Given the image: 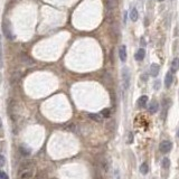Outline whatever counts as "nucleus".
Returning <instances> with one entry per match:
<instances>
[{"label": "nucleus", "instance_id": "obj_1", "mask_svg": "<svg viewBox=\"0 0 179 179\" xmlns=\"http://www.w3.org/2000/svg\"><path fill=\"white\" fill-rule=\"evenodd\" d=\"M130 71L128 67H123L122 70V85H123V91L126 92L130 86Z\"/></svg>", "mask_w": 179, "mask_h": 179}, {"label": "nucleus", "instance_id": "obj_2", "mask_svg": "<svg viewBox=\"0 0 179 179\" xmlns=\"http://www.w3.org/2000/svg\"><path fill=\"white\" fill-rule=\"evenodd\" d=\"M32 176V170L29 168V165L26 163V169H24L22 167L20 168L19 177H20V179H29Z\"/></svg>", "mask_w": 179, "mask_h": 179}, {"label": "nucleus", "instance_id": "obj_3", "mask_svg": "<svg viewBox=\"0 0 179 179\" xmlns=\"http://www.w3.org/2000/svg\"><path fill=\"white\" fill-rule=\"evenodd\" d=\"M10 22H8L7 20L3 22V25H2V29H3V32H5V36L8 39H13L15 36L12 35V32H11V29H10Z\"/></svg>", "mask_w": 179, "mask_h": 179}, {"label": "nucleus", "instance_id": "obj_4", "mask_svg": "<svg viewBox=\"0 0 179 179\" xmlns=\"http://www.w3.org/2000/svg\"><path fill=\"white\" fill-rule=\"evenodd\" d=\"M171 148H172V143H171L170 141H168V140H165V141H162L160 143V146H159V150H160L161 152H163V153L169 152V151L171 150Z\"/></svg>", "mask_w": 179, "mask_h": 179}, {"label": "nucleus", "instance_id": "obj_5", "mask_svg": "<svg viewBox=\"0 0 179 179\" xmlns=\"http://www.w3.org/2000/svg\"><path fill=\"white\" fill-rule=\"evenodd\" d=\"M119 58L121 59V62L127 61V47L126 45H121L119 48Z\"/></svg>", "mask_w": 179, "mask_h": 179}, {"label": "nucleus", "instance_id": "obj_6", "mask_svg": "<svg viewBox=\"0 0 179 179\" xmlns=\"http://www.w3.org/2000/svg\"><path fill=\"white\" fill-rule=\"evenodd\" d=\"M159 71H160V67H159L158 64H152L151 67H150V74L153 77H157L158 74H159Z\"/></svg>", "mask_w": 179, "mask_h": 179}, {"label": "nucleus", "instance_id": "obj_7", "mask_svg": "<svg viewBox=\"0 0 179 179\" xmlns=\"http://www.w3.org/2000/svg\"><path fill=\"white\" fill-rule=\"evenodd\" d=\"M172 81H174V75H172V72H168L166 74V77H165V85H166L167 87H169V86L172 84Z\"/></svg>", "mask_w": 179, "mask_h": 179}, {"label": "nucleus", "instance_id": "obj_8", "mask_svg": "<svg viewBox=\"0 0 179 179\" xmlns=\"http://www.w3.org/2000/svg\"><path fill=\"white\" fill-rule=\"evenodd\" d=\"M147 102H148V96L147 95H142V96H140L139 99H138L137 104H138V107H146V104H147Z\"/></svg>", "mask_w": 179, "mask_h": 179}, {"label": "nucleus", "instance_id": "obj_9", "mask_svg": "<svg viewBox=\"0 0 179 179\" xmlns=\"http://www.w3.org/2000/svg\"><path fill=\"white\" fill-rule=\"evenodd\" d=\"M178 70H179V57H176L171 62V72L176 73Z\"/></svg>", "mask_w": 179, "mask_h": 179}, {"label": "nucleus", "instance_id": "obj_10", "mask_svg": "<svg viewBox=\"0 0 179 179\" xmlns=\"http://www.w3.org/2000/svg\"><path fill=\"white\" fill-rule=\"evenodd\" d=\"M158 110H159V104H158V102L152 101L151 103H150V105H149V112L153 114V113H157L158 112Z\"/></svg>", "mask_w": 179, "mask_h": 179}, {"label": "nucleus", "instance_id": "obj_11", "mask_svg": "<svg viewBox=\"0 0 179 179\" xmlns=\"http://www.w3.org/2000/svg\"><path fill=\"white\" fill-rule=\"evenodd\" d=\"M144 55H146V51H144L143 48H140L139 51H137L136 55H134V58L137 61H142L144 58Z\"/></svg>", "mask_w": 179, "mask_h": 179}, {"label": "nucleus", "instance_id": "obj_12", "mask_svg": "<svg viewBox=\"0 0 179 179\" xmlns=\"http://www.w3.org/2000/svg\"><path fill=\"white\" fill-rule=\"evenodd\" d=\"M138 18H139V12H138L137 8H132L131 11H130V19L132 22H137Z\"/></svg>", "mask_w": 179, "mask_h": 179}, {"label": "nucleus", "instance_id": "obj_13", "mask_svg": "<svg viewBox=\"0 0 179 179\" xmlns=\"http://www.w3.org/2000/svg\"><path fill=\"white\" fill-rule=\"evenodd\" d=\"M148 171H149V166H148L146 162H143L141 166H140V172H141L142 175H147Z\"/></svg>", "mask_w": 179, "mask_h": 179}, {"label": "nucleus", "instance_id": "obj_14", "mask_svg": "<svg viewBox=\"0 0 179 179\" xmlns=\"http://www.w3.org/2000/svg\"><path fill=\"white\" fill-rule=\"evenodd\" d=\"M169 166H170V160H169L168 158L162 159V161H161V167H162V169H168Z\"/></svg>", "mask_w": 179, "mask_h": 179}, {"label": "nucleus", "instance_id": "obj_15", "mask_svg": "<svg viewBox=\"0 0 179 179\" xmlns=\"http://www.w3.org/2000/svg\"><path fill=\"white\" fill-rule=\"evenodd\" d=\"M88 118L90 119H92V120H94V121H96V122H101L102 121V117H100L99 114H88Z\"/></svg>", "mask_w": 179, "mask_h": 179}, {"label": "nucleus", "instance_id": "obj_16", "mask_svg": "<svg viewBox=\"0 0 179 179\" xmlns=\"http://www.w3.org/2000/svg\"><path fill=\"white\" fill-rule=\"evenodd\" d=\"M101 115H102V117H103V118H110V115H111V111H110V109H104V110H102Z\"/></svg>", "mask_w": 179, "mask_h": 179}, {"label": "nucleus", "instance_id": "obj_17", "mask_svg": "<svg viewBox=\"0 0 179 179\" xmlns=\"http://www.w3.org/2000/svg\"><path fill=\"white\" fill-rule=\"evenodd\" d=\"M20 151H22V153L24 156L30 155V150H29V149H25L24 147H20Z\"/></svg>", "mask_w": 179, "mask_h": 179}, {"label": "nucleus", "instance_id": "obj_18", "mask_svg": "<svg viewBox=\"0 0 179 179\" xmlns=\"http://www.w3.org/2000/svg\"><path fill=\"white\" fill-rule=\"evenodd\" d=\"M5 161H6L5 157H3L2 155H0V167H3V166H5Z\"/></svg>", "mask_w": 179, "mask_h": 179}, {"label": "nucleus", "instance_id": "obj_19", "mask_svg": "<svg viewBox=\"0 0 179 179\" xmlns=\"http://www.w3.org/2000/svg\"><path fill=\"white\" fill-rule=\"evenodd\" d=\"M0 179H9V178H8V176H7V174H5V172L1 171V174H0Z\"/></svg>", "mask_w": 179, "mask_h": 179}, {"label": "nucleus", "instance_id": "obj_20", "mask_svg": "<svg viewBox=\"0 0 179 179\" xmlns=\"http://www.w3.org/2000/svg\"><path fill=\"white\" fill-rule=\"evenodd\" d=\"M159 85H160V82H159V81H157V82H156V85L153 86V87H155L156 90H159V87H160Z\"/></svg>", "mask_w": 179, "mask_h": 179}, {"label": "nucleus", "instance_id": "obj_21", "mask_svg": "<svg viewBox=\"0 0 179 179\" xmlns=\"http://www.w3.org/2000/svg\"><path fill=\"white\" fill-rule=\"evenodd\" d=\"M2 129V121H1V119H0V130Z\"/></svg>", "mask_w": 179, "mask_h": 179}, {"label": "nucleus", "instance_id": "obj_22", "mask_svg": "<svg viewBox=\"0 0 179 179\" xmlns=\"http://www.w3.org/2000/svg\"><path fill=\"white\" fill-rule=\"evenodd\" d=\"M177 137H178V138H179V130H178V133H177Z\"/></svg>", "mask_w": 179, "mask_h": 179}, {"label": "nucleus", "instance_id": "obj_23", "mask_svg": "<svg viewBox=\"0 0 179 179\" xmlns=\"http://www.w3.org/2000/svg\"><path fill=\"white\" fill-rule=\"evenodd\" d=\"M0 49H1V48H0ZM0 57H1V53H0ZM0 62H1V61H0ZM0 66H1V64H0Z\"/></svg>", "mask_w": 179, "mask_h": 179}, {"label": "nucleus", "instance_id": "obj_24", "mask_svg": "<svg viewBox=\"0 0 179 179\" xmlns=\"http://www.w3.org/2000/svg\"><path fill=\"white\" fill-rule=\"evenodd\" d=\"M159 1H163V0H159Z\"/></svg>", "mask_w": 179, "mask_h": 179}, {"label": "nucleus", "instance_id": "obj_25", "mask_svg": "<svg viewBox=\"0 0 179 179\" xmlns=\"http://www.w3.org/2000/svg\"><path fill=\"white\" fill-rule=\"evenodd\" d=\"M0 174H1V171H0Z\"/></svg>", "mask_w": 179, "mask_h": 179}]
</instances>
